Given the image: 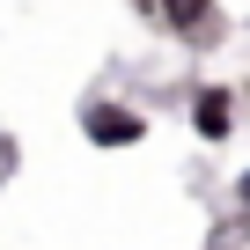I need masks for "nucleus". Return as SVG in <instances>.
<instances>
[{
	"label": "nucleus",
	"mask_w": 250,
	"mask_h": 250,
	"mask_svg": "<svg viewBox=\"0 0 250 250\" xmlns=\"http://www.w3.org/2000/svg\"><path fill=\"white\" fill-rule=\"evenodd\" d=\"M74 125H81V140H88L96 155H133V147H147V133H155V118H147L133 96H88Z\"/></svg>",
	"instance_id": "1"
},
{
	"label": "nucleus",
	"mask_w": 250,
	"mask_h": 250,
	"mask_svg": "<svg viewBox=\"0 0 250 250\" xmlns=\"http://www.w3.org/2000/svg\"><path fill=\"white\" fill-rule=\"evenodd\" d=\"M147 30H162L184 52H213L221 44V0H125Z\"/></svg>",
	"instance_id": "2"
},
{
	"label": "nucleus",
	"mask_w": 250,
	"mask_h": 250,
	"mask_svg": "<svg viewBox=\"0 0 250 250\" xmlns=\"http://www.w3.org/2000/svg\"><path fill=\"white\" fill-rule=\"evenodd\" d=\"M184 125H191L199 147H228L235 125H243V96L228 81H199V88H184Z\"/></svg>",
	"instance_id": "3"
},
{
	"label": "nucleus",
	"mask_w": 250,
	"mask_h": 250,
	"mask_svg": "<svg viewBox=\"0 0 250 250\" xmlns=\"http://www.w3.org/2000/svg\"><path fill=\"white\" fill-rule=\"evenodd\" d=\"M235 206H243V213H250V169H243V177H235Z\"/></svg>",
	"instance_id": "4"
},
{
	"label": "nucleus",
	"mask_w": 250,
	"mask_h": 250,
	"mask_svg": "<svg viewBox=\"0 0 250 250\" xmlns=\"http://www.w3.org/2000/svg\"><path fill=\"white\" fill-rule=\"evenodd\" d=\"M243 30H250V15H243Z\"/></svg>",
	"instance_id": "5"
}]
</instances>
